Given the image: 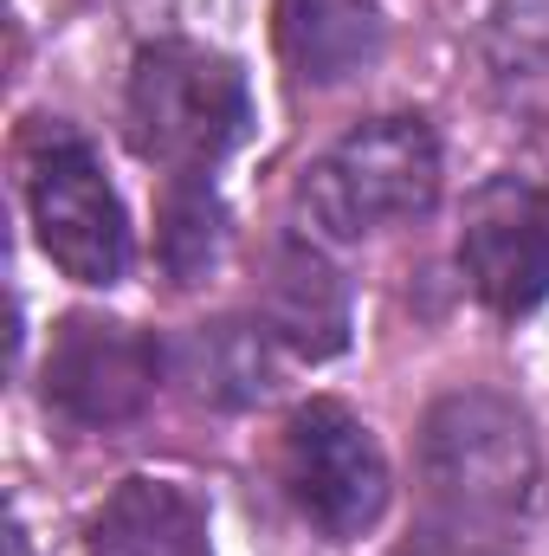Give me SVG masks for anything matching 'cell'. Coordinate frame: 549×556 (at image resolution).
Listing matches in <instances>:
<instances>
[{
	"instance_id": "obj_8",
	"label": "cell",
	"mask_w": 549,
	"mask_h": 556,
	"mask_svg": "<svg viewBox=\"0 0 549 556\" xmlns=\"http://www.w3.org/2000/svg\"><path fill=\"white\" fill-rule=\"evenodd\" d=\"M91 556H214L207 511L168 479H124L85 531Z\"/></svg>"
},
{
	"instance_id": "obj_4",
	"label": "cell",
	"mask_w": 549,
	"mask_h": 556,
	"mask_svg": "<svg viewBox=\"0 0 549 556\" xmlns=\"http://www.w3.org/2000/svg\"><path fill=\"white\" fill-rule=\"evenodd\" d=\"M26 207L39 227L46 260L78 285H117L130 266L124 201L104 181L91 142L65 124H39L26 137Z\"/></svg>"
},
{
	"instance_id": "obj_6",
	"label": "cell",
	"mask_w": 549,
	"mask_h": 556,
	"mask_svg": "<svg viewBox=\"0 0 549 556\" xmlns=\"http://www.w3.org/2000/svg\"><path fill=\"white\" fill-rule=\"evenodd\" d=\"M162 350L137 324L117 317H65L46 350V408L72 427H124L155 402Z\"/></svg>"
},
{
	"instance_id": "obj_12",
	"label": "cell",
	"mask_w": 549,
	"mask_h": 556,
	"mask_svg": "<svg viewBox=\"0 0 549 556\" xmlns=\"http://www.w3.org/2000/svg\"><path fill=\"white\" fill-rule=\"evenodd\" d=\"M220 240H227V207L207 188V175H175V188L162 201V233H155V253H162L168 278L175 285L207 278L220 260Z\"/></svg>"
},
{
	"instance_id": "obj_10",
	"label": "cell",
	"mask_w": 549,
	"mask_h": 556,
	"mask_svg": "<svg viewBox=\"0 0 549 556\" xmlns=\"http://www.w3.org/2000/svg\"><path fill=\"white\" fill-rule=\"evenodd\" d=\"M375 0H278V46L304 85H343L382 59Z\"/></svg>"
},
{
	"instance_id": "obj_2",
	"label": "cell",
	"mask_w": 549,
	"mask_h": 556,
	"mask_svg": "<svg viewBox=\"0 0 549 556\" xmlns=\"http://www.w3.org/2000/svg\"><path fill=\"white\" fill-rule=\"evenodd\" d=\"M124 111H130L137 155L175 168V175H207L253 124L240 65L207 46H188V39L142 46Z\"/></svg>"
},
{
	"instance_id": "obj_3",
	"label": "cell",
	"mask_w": 549,
	"mask_h": 556,
	"mask_svg": "<svg viewBox=\"0 0 549 556\" xmlns=\"http://www.w3.org/2000/svg\"><path fill=\"white\" fill-rule=\"evenodd\" d=\"M439 201V142L426 117H369L330 142L304 175V214L330 240H362L395 220H420Z\"/></svg>"
},
{
	"instance_id": "obj_1",
	"label": "cell",
	"mask_w": 549,
	"mask_h": 556,
	"mask_svg": "<svg viewBox=\"0 0 549 556\" xmlns=\"http://www.w3.org/2000/svg\"><path fill=\"white\" fill-rule=\"evenodd\" d=\"M426 525L408 556H505L537 485V433L491 389L439 395L420 420Z\"/></svg>"
},
{
	"instance_id": "obj_13",
	"label": "cell",
	"mask_w": 549,
	"mask_h": 556,
	"mask_svg": "<svg viewBox=\"0 0 549 556\" xmlns=\"http://www.w3.org/2000/svg\"><path fill=\"white\" fill-rule=\"evenodd\" d=\"M7 556H33V544H26V531H13V538H7Z\"/></svg>"
},
{
	"instance_id": "obj_5",
	"label": "cell",
	"mask_w": 549,
	"mask_h": 556,
	"mask_svg": "<svg viewBox=\"0 0 549 556\" xmlns=\"http://www.w3.org/2000/svg\"><path fill=\"white\" fill-rule=\"evenodd\" d=\"M278 479L323 538H362L388 505V459L343 402H304L284 420Z\"/></svg>"
},
{
	"instance_id": "obj_7",
	"label": "cell",
	"mask_w": 549,
	"mask_h": 556,
	"mask_svg": "<svg viewBox=\"0 0 549 556\" xmlns=\"http://www.w3.org/2000/svg\"><path fill=\"white\" fill-rule=\"evenodd\" d=\"M459 266L498 317H524L549 298V188L498 175L465 201Z\"/></svg>"
},
{
	"instance_id": "obj_11",
	"label": "cell",
	"mask_w": 549,
	"mask_h": 556,
	"mask_svg": "<svg viewBox=\"0 0 549 556\" xmlns=\"http://www.w3.org/2000/svg\"><path fill=\"white\" fill-rule=\"evenodd\" d=\"M175 376L188 382L194 402L214 408H246L278 382V343L272 330L253 317H220V324H194L175 343Z\"/></svg>"
},
{
	"instance_id": "obj_9",
	"label": "cell",
	"mask_w": 549,
	"mask_h": 556,
	"mask_svg": "<svg viewBox=\"0 0 549 556\" xmlns=\"http://www.w3.org/2000/svg\"><path fill=\"white\" fill-rule=\"evenodd\" d=\"M259 324L272 330L278 350L317 363V356H336L349 343V298H343V278L330 273L310 247H278L272 278H266V298H259Z\"/></svg>"
}]
</instances>
